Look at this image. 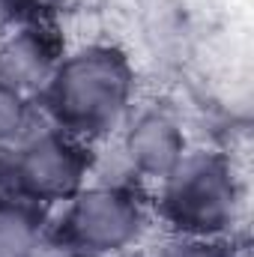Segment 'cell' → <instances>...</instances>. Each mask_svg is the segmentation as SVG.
I'll use <instances>...</instances> for the list:
<instances>
[{"label": "cell", "instance_id": "cell-1", "mask_svg": "<svg viewBox=\"0 0 254 257\" xmlns=\"http://www.w3.org/2000/svg\"><path fill=\"white\" fill-rule=\"evenodd\" d=\"M57 128L75 138H105L126 123L135 99V66L111 42H87L60 57L45 87Z\"/></svg>", "mask_w": 254, "mask_h": 257}, {"label": "cell", "instance_id": "cell-2", "mask_svg": "<svg viewBox=\"0 0 254 257\" xmlns=\"http://www.w3.org/2000/svg\"><path fill=\"white\" fill-rule=\"evenodd\" d=\"M159 186V212L183 236L218 239L239 218V177L221 153H186Z\"/></svg>", "mask_w": 254, "mask_h": 257}, {"label": "cell", "instance_id": "cell-3", "mask_svg": "<svg viewBox=\"0 0 254 257\" xmlns=\"http://www.w3.org/2000/svg\"><path fill=\"white\" fill-rule=\"evenodd\" d=\"M0 171L18 194L54 203L69 200L93 171L90 150L63 128H30L15 147L0 150Z\"/></svg>", "mask_w": 254, "mask_h": 257}, {"label": "cell", "instance_id": "cell-4", "mask_svg": "<svg viewBox=\"0 0 254 257\" xmlns=\"http://www.w3.org/2000/svg\"><path fill=\"white\" fill-rule=\"evenodd\" d=\"M66 203V242L81 254L120 257L138 248L150 230V209L129 186L90 183Z\"/></svg>", "mask_w": 254, "mask_h": 257}, {"label": "cell", "instance_id": "cell-5", "mask_svg": "<svg viewBox=\"0 0 254 257\" xmlns=\"http://www.w3.org/2000/svg\"><path fill=\"white\" fill-rule=\"evenodd\" d=\"M120 159L129 174L162 183L189 153L180 120L165 108H147L132 114L120 135Z\"/></svg>", "mask_w": 254, "mask_h": 257}, {"label": "cell", "instance_id": "cell-6", "mask_svg": "<svg viewBox=\"0 0 254 257\" xmlns=\"http://www.w3.org/2000/svg\"><path fill=\"white\" fill-rule=\"evenodd\" d=\"M60 48L42 27H15L0 36V84L21 93H45L60 63Z\"/></svg>", "mask_w": 254, "mask_h": 257}, {"label": "cell", "instance_id": "cell-7", "mask_svg": "<svg viewBox=\"0 0 254 257\" xmlns=\"http://www.w3.org/2000/svg\"><path fill=\"white\" fill-rule=\"evenodd\" d=\"M0 257H42V221L24 203H0Z\"/></svg>", "mask_w": 254, "mask_h": 257}, {"label": "cell", "instance_id": "cell-8", "mask_svg": "<svg viewBox=\"0 0 254 257\" xmlns=\"http://www.w3.org/2000/svg\"><path fill=\"white\" fill-rule=\"evenodd\" d=\"M33 128L30 99L0 84V150L15 147Z\"/></svg>", "mask_w": 254, "mask_h": 257}, {"label": "cell", "instance_id": "cell-9", "mask_svg": "<svg viewBox=\"0 0 254 257\" xmlns=\"http://www.w3.org/2000/svg\"><path fill=\"white\" fill-rule=\"evenodd\" d=\"M150 257H233V254H230L218 239L174 233L171 239H165Z\"/></svg>", "mask_w": 254, "mask_h": 257}, {"label": "cell", "instance_id": "cell-10", "mask_svg": "<svg viewBox=\"0 0 254 257\" xmlns=\"http://www.w3.org/2000/svg\"><path fill=\"white\" fill-rule=\"evenodd\" d=\"M18 6L21 0H0V36L12 27V21L18 18Z\"/></svg>", "mask_w": 254, "mask_h": 257}, {"label": "cell", "instance_id": "cell-11", "mask_svg": "<svg viewBox=\"0 0 254 257\" xmlns=\"http://www.w3.org/2000/svg\"><path fill=\"white\" fill-rule=\"evenodd\" d=\"M33 9H42V12H69L78 0H21Z\"/></svg>", "mask_w": 254, "mask_h": 257}]
</instances>
